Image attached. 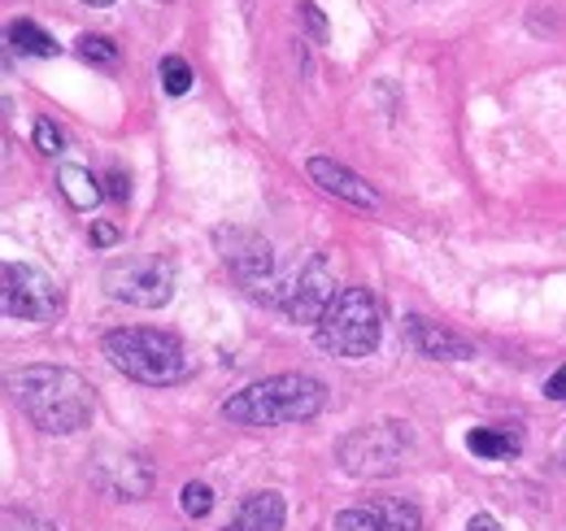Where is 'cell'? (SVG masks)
I'll list each match as a JSON object with an SVG mask.
<instances>
[{
  "label": "cell",
  "mask_w": 566,
  "mask_h": 531,
  "mask_svg": "<svg viewBox=\"0 0 566 531\" xmlns=\"http://www.w3.org/2000/svg\"><path fill=\"white\" fill-rule=\"evenodd\" d=\"M9 393L18 409L49 436H74L92 423L96 393L71 366H22L9 375Z\"/></svg>",
  "instance_id": "obj_1"
},
{
  "label": "cell",
  "mask_w": 566,
  "mask_h": 531,
  "mask_svg": "<svg viewBox=\"0 0 566 531\" xmlns=\"http://www.w3.org/2000/svg\"><path fill=\"white\" fill-rule=\"evenodd\" d=\"M327 405V388L314 375H271L222 400V418L235 427H283L310 423Z\"/></svg>",
  "instance_id": "obj_2"
},
{
  "label": "cell",
  "mask_w": 566,
  "mask_h": 531,
  "mask_svg": "<svg viewBox=\"0 0 566 531\" xmlns=\"http://www.w3.org/2000/svg\"><path fill=\"white\" fill-rule=\"evenodd\" d=\"M101 353L109 357L114 371H123L127 379L148 384V388H170V384L192 379V357H188L184 340L170 332L118 327L101 340Z\"/></svg>",
  "instance_id": "obj_3"
},
{
  "label": "cell",
  "mask_w": 566,
  "mask_h": 531,
  "mask_svg": "<svg viewBox=\"0 0 566 531\" xmlns=\"http://www.w3.org/2000/svg\"><path fill=\"white\" fill-rule=\"evenodd\" d=\"M379 301L370 288H340L327 314L318 319V344L336 357H366L379 344Z\"/></svg>",
  "instance_id": "obj_4"
},
{
  "label": "cell",
  "mask_w": 566,
  "mask_h": 531,
  "mask_svg": "<svg viewBox=\"0 0 566 531\" xmlns=\"http://www.w3.org/2000/svg\"><path fill=\"white\" fill-rule=\"evenodd\" d=\"M410 449V431L406 423H366L349 431L340 445H336V462L345 466L357 479H388L401 470V458Z\"/></svg>",
  "instance_id": "obj_5"
},
{
  "label": "cell",
  "mask_w": 566,
  "mask_h": 531,
  "mask_svg": "<svg viewBox=\"0 0 566 531\" xmlns=\"http://www.w3.org/2000/svg\"><path fill=\"white\" fill-rule=\"evenodd\" d=\"M105 292L136 310H161L175 296V270L161 258H123L105 270Z\"/></svg>",
  "instance_id": "obj_6"
},
{
  "label": "cell",
  "mask_w": 566,
  "mask_h": 531,
  "mask_svg": "<svg viewBox=\"0 0 566 531\" xmlns=\"http://www.w3.org/2000/svg\"><path fill=\"white\" fill-rule=\"evenodd\" d=\"M66 296L62 288L27 262H4V314L22 319V323H53L62 314Z\"/></svg>",
  "instance_id": "obj_7"
},
{
  "label": "cell",
  "mask_w": 566,
  "mask_h": 531,
  "mask_svg": "<svg viewBox=\"0 0 566 531\" xmlns=\"http://www.w3.org/2000/svg\"><path fill=\"white\" fill-rule=\"evenodd\" d=\"M332 301H336V274H332V266H327L323 253H314L310 262L296 270V279L287 283L280 305L283 314L296 319V323H318Z\"/></svg>",
  "instance_id": "obj_8"
},
{
  "label": "cell",
  "mask_w": 566,
  "mask_h": 531,
  "mask_svg": "<svg viewBox=\"0 0 566 531\" xmlns=\"http://www.w3.org/2000/svg\"><path fill=\"white\" fill-rule=\"evenodd\" d=\"M332 531H423V514L410 501H370L340 510Z\"/></svg>",
  "instance_id": "obj_9"
},
{
  "label": "cell",
  "mask_w": 566,
  "mask_h": 531,
  "mask_svg": "<svg viewBox=\"0 0 566 531\" xmlns=\"http://www.w3.org/2000/svg\"><path fill=\"white\" fill-rule=\"evenodd\" d=\"M218 244H222V262L231 266V274H240L244 283H262V279H271V244L258 236V231H244V227H235V231H218Z\"/></svg>",
  "instance_id": "obj_10"
},
{
  "label": "cell",
  "mask_w": 566,
  "mask_h": 531,
  "mask_svg": "<svg viewBox=\"0 0 566 531\" xmlns=\"http://www.w3.org/2000/svg\"><path fill=\"white\" fill-rule=\"evenodd\" d=\"M406 340L419 357H431V362H471L475 357V344L467 335L449 332L440 323H431L423 314H410L406 319Z\"/></svg>",
  "instance_id": "obj_11"
},
{
  "label": "cell",
  "mask_w": 566,
  "mask_h": 531,
  "mask_svg": "<svg viewBox=\"0 0 566 531\" xmlns=\"http://www.w3.org/2000/svg\"><path fill=\"white\" fill-rule=\"evenodd\" d=\"M305 170H310V179H314L327 197L349 200L357 209H379V192H375L361 175H354L349 166H340V162H332V157H310Z\"/></svg>",
  "instance_id": "obj_12"
},
{
  "label": "cell",
  "mask_w": 566,
  "mask_h": 531,
  "mask_svg": "<svg viewBox=\"0 0 566 531\" xmlns=\"http://www.w3.org/2000/svg\"><path fill=\"white\" fill-rule=\"evenodd\" d=\"M96 479L118 497V501H136L153 488V466L144 462L140 454H118L114 462H101Z\"/></svg>",
  "instance_id": "obj_13"
},
{
  "label": "cell",
  "mask_w": 566,
  "mask_h": 531,
  "mask_svg": "<svg viewBox=\"0 0 566 531\" xmlns=\"http://www.w3.org/2000/svg\"><path fill=\"white\" fill-rule=\"evenodd\" d=\"M283 514H287V506L280 492H253L240 501L227 531H283Z\"/></svg>",
  "instance_id": "obj_14"
},
{
  "label": "cell",
  "mask_w": 566,
  "mask_h": 531,
  "mask_svg": "<svg viewBox=\"0 0 566 531\" xmlns=\"http://www.w3.org/2000/svg\"><path fill=\"white\" fill-rule=\"evenodd\" d=\"M467 449L475 458H489V462H501V458H514L523 449V436L514 427H475L467 436Z\"/></svg>",
  "instance_id": "obj_15"
},
{
  "label": "cell",
  "mask_w": 566,
  "mask_h": 531,
  "mask_svg": "<svg viewBox=\"0 0 566 531\" xmlns=\"http://www.w3.org/2000/svg\"><path fill=\"white\" fill-rule=\"evenodd\" d=\"M9 49L22 53V58H57V40L44 27H35L31 18L9 22Z\"/></svg>",
  "instance_id": "obj_16"
},
{
  "label": "cell",
  "mask_w": 566,
  "mask_h": 531,
  "mask_svg": "<svg viewBox=\"0 0 566 531\" xmlns=\"http://www.w3.org/2000/svg\"><path fill=\"white\" fill-rule=\"evenodd\" d=\"M57 188L66 192V200H71L74 209H96V200H101L96 175L83 170V166H62V170H57Z\"/></svg>",
  "instance_id": "obj_17"
},
{
  "label": "cell",
  "mask_w": 566,
  "mask_h": 531,
  "mask_svg": "<svg viewBox=\"0 0 566 531\" xmlns=\"http://www.w3.org/2000/svg\"><path fill=\"white\" fill-rule=\"evenodd\" d=\"M78 58L92 62V66H114L118 62V44L109 35H83L78 40Z\"/></svg>",
  "instance_id": "obj_18"
},
{
  "label": "cell",
  "mask_w": 566,
  "mask_h": 531,
  "mask_svg": "<svg viewBox=\"0 0 566 531\" xmlns=\"http://www.w3.org/2000/svg\"><path fill=\"white\" fill-rule=\"evenodd\" d=\"M161 87L170 96H184L192 87V66L184 58H161Z\"/></svg>",
  "instance_id": "obj_19"
},
{
  "label": "cell",
  "mask_w": 566,
  "mask_h": 531,
  "mask_svg": "<svg viewBox=\"0 0 566 531\" xmlns=\"http://www.w3.org/2000/svg\"><path fill=\"white\" fill-rule=\"evenodd\" d=\"M179 506H184V514H192V519H206L213 510V488L210 483H184V497H179Z\"/></svg>",
  "instance_id": "obj_20"
},
{
  "label": "cell",
  "mask_w": 566,
  "mask_h": 531,
  "mask_svg": "<svg viewBox=\"0 0 566 531\" xmlns=\"http://www.w3.org/2000/svg\"><path fill=\"white\" fill-rule=\"evenodd\" d=\"M35 148H40L44 157H57V153H62V132H57L53 118H40V123H35Z\"/></svg>",
  "instance_id": "obj_21"
},
{
  "label": "cell",
  "mask_w": 566,
  "mask_h": 531,
  "mask_svg": "<svg viewBox=\"0 0 566 531\" xmlns=\"http://www.w3.org/2000/svg\"><path fill=\"white\" fill-rule=\"evenodd\" d=\"M4 531H53V528H49V523H40V519H31V514L9 510V514H4Z\"/></svg>",
  "instance_id": "obj_22"
},
{
  "label": "cell",
  "mask_w": 566,
  "mask_h": 531,
  "mask_svg": "<svg viewBox=\"0 0 566 531\" xmlns=\"http://www.w3.org/2000/svg\"><path fill=\"white\" fill-rule=\"evenodd\" d=\"M301 18L310 22V31H314V40H323V35H327V27H323V13H318V4H310V0H301Z\"/></svg>",
  "instance_id": "obj_23"
},
{
  "label": "cell",
  "mask_w": 566,
  "mask_h": 531,
  "mask_svg": "<svg viewBox=\"0 0 566 531\" xmlns=\"http://www.w3.org/2000/svg\"><path fill=\"white\" fill-rule=\"evenodd\" d=\"M105 192H109L114 200H127L132 197V179H127L123 170H109V188H105Z\"/></svg>",
  "instance_id": "obj_24"
},
{
  "label": "cell",
  "mask_w": 566,
  "mask_h": 531,
  "mask_svg": "<svg viewBox=\"0 0 566 531\" xmlns=\"http://www.w3.org/2000/svg\"><path fill=\"white\" fill-rule=\"evenodd\" d=\"M545 397L554 400H566V366H558L549 379H545Z\"/></svg>",
  "instance_id": "obj_25"
},
{
  "label": "cell",
  "mask_w": 566,
  "mask_h": 531,
  "mask_svg": "<svg viewBox=\"0 0 566 531\" xmlns=\"http://www.w3.org/2000/svg\"><path fill=\"white\" fill-rule=\"evenodd\" d=\"M467 531H505V528H501V523H496L493 514H475V519H471V523H467Z\"/></svg>",
  "instance_id": "obj_26"
},
{
  "label": "cell",
  "mask_w": 566,
  "mask_h": 531,
  "mask_svg": "<svg viewBox=\"0 0 566 531\" xmlns=\"http://www.w3.org/2000/svg\"><path fill=\"white\" fill-rule=\"evenodd\" d=\"M114 236H118V231H114L109 222H96V227H92V240H96V244H114Z\"/></svg>",
  "instance_id": "obj_27"
},
{
  "label": "cell",
  "mask_w": 566,
  "mask_h": 531,
  "mask_svg": "<svg viewBox=\"0 0 566 531\" xmlns=\"http://www.w3.org/2000/svg\"><path fill=\"white\" fill-rule=\"evenodd\" d=\"M83 4H96L101 9V4H114V0H83Z\"/></svg>",
  "instance_id": "obj_28"
},
{
  "label": "cell",
  "mask_w": 566,
  "mask_h": 531,
  "mask_svg": "<svg viewBox=\"0 0 566 531\" xmlns=\"http://www.w3.org/2000/svg\"><path fill=\"white\" fill-rule=\"evenodd\" d=\"M563 462H566V440H563Z\"/></svg>",
  "instance_id": "obj_29"
}]
</instances>
